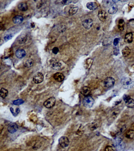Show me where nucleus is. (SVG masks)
Instances as JSON below:
<instances>
[{
	"label": "nucleus",
	"mask_w": 134,
	"mask_h": 151,
	"mask_svg": "<svg viewBox=\"0 0 134 151\" xmlns=\"http://www.w3.org/2000/svg\"><path fill=\"white\" fill-rule=\"evenodd\" d=\"M33 63H34V61L33 59H28L25 62L24 65L26 67H31L32 66H33Z\"/></svg>",
	"instance_id": "obj_27"
},
{
	"label": "nucleus",
	"mask_w": 134,
	"mask_h": 151,
	"mask_svg": "<svg viewBox=\"0 0 134 151\" xmlns=\"http://www.w3.org/2000/svg\"><path fill=\"white\" fill-rule=\"evenodd\" d=\"M27 36L26 35L22 34L19 36L18 39L17 41L18 43L20 44H23L25 43L27 40Z\"/></svg>",
	"instance_id": "obj_23"
},
{
	"label": "nucleus",
	"mask_w": 134,
	"mask_h": 151,
	"mask_svg": "<svg viewBox=\"0 0 134 151\" xmlns=\"http://www.w3.org/2000/svg\"><path fill=\"white\" fill-rule=\"evenodd\" d=\"M52 51L53 54H57L59 51V49L58 48V47H55L52 49Z\"/></svg>",
	"instance_id": "obj_36"
},
{
	"label": "nucleus",
	"mask_w": 134,
	"mask_h": 151,
	"mask_svg": "<svg viewBox=\"0 0 134 151\" xmlns=\"http://www.w3.org/2000/svg\"><path fill=\"white\" fill-rule=\"evenodd\" d=\"M54 80L59 82H61L64 80L65 76L62 73H56L53 76Z\"/></svg>",
	"instance_id": "obj_14"
},
{
	"label": "nucleus",
	"mask_w": 134,
	"mask_h": 151,
	"mask_svg": "<svg viewBox=\"0 0 134 151\" xmlns=\"http://www.w3.org/2000/svg\"><path fill=\"white\" fill-rule=\"evenodd\" d=\"M19 112H20V109H19L18 108H17L16 109V113L17 114L19 113Z\"/></svg>",
	"instance_id": "obj_39"
},
{
	"label": "nucleus",
	"mask_w": 134,
	"mask_h": 151,
	"mask_svg": "<svg viewBox=\"0 0 134 151\" xmlns=\"http://www.w3.org/2000/svg\"><path fill=\"white\" fill-rule=\"evenodd\" d=\"M8 93V92L6 89L2 88L0 90V96L3 98H5L7 96Z\"/></svg>",
	"instance_id": "obj_26"
},
{
	"label": "nucleus",
	"mask_w": 134,
	"mask_h": 151,
	"mask_svg": "<svg viewBox=\"0 0 134 151\" xmlns=\"http://www.w3.org/2000/svg\"><path fill=\"white\" fill-rule=\"evenodd\" d=\"M51 66L52 69L56 70L62 69V64L59 60L55 58H52L50 60Z\"/></svg>",
	"instance_id": "obj_2"
},
{
	"label": "nucleus",
	"mask_w": 134,
	"mask_h": 151,
	"mask_svg": "<svg viewBox=\"0 0 134 151\" xmlns=\"http://www.w3.org/2000/svg\"><path fill=\"white\" fill-rule=\"evenodd\" d=\"M72 2V0H65L62 1L61 3H62V4H63V5H68L70 4Z\"/></svg>",
	"instance_id": "obj_34"
},
{
	"label": "nucleus",
	"mask_w": 134,
	"mask_h": 151,
	"mask_svg": "<svg viewBox=\"0 0 134 151\" xmlns=\"http://www.w3.org/2000/svg\"><path fill=\"white\" fill-rule=\"evenodd\" d=\"M91 92V90L89 87H88L87 86H84L81 88V94L85 96V97L87 96H89Z\"/></svg>",
	"instance_id": "obj_17"
},
{
	"label": "nucleus",
	"mask_w": 134,
	"mask_h": 151,
	"mask_svg": "<svg viewBox=\"0 0 134 151\" xmlns=\"http://www.w3.org/2000/svg\"><path fill=\"white\" fill-rule=\"evenodd\" d=\"M124 21L122 19H121L118 21V28L120 31H122L124 29Z\"/></svg>",
	"instance_id": "obj_29"
},
{
	"label": "nucleus",
	"mask_w": 134,
	"mask_h": 151,
	"mask_svg": "<svg viewBox=\"0 0 134 151\" xmlns=\"http://www.w3.org/2000/svg\"><path fill=\"white\" fill-rule=\"evenodd\" d=\"M12 37V36L11 34H8L6 36H4V39L5 40V41H7L11 39V38Z\"/></svg>",
	"instance_id": "obj_35"
},
{
	"label": "nucleus",
	"mask_w": 134,
	"mask_h": 151,
	"mask_svg": "<svg viewBox=\"0 0 134 151\" xmlns=\"http://www.w3.org/2000/svg\"><path fill=\"white\" fill-rule=\"evenodd\" d=\"M114 1L111 0H105L103 1V5L105 7H110L113 4H115Z\"/></svg>",
	"instance_id": "obj_28"
},
{
	"label": "nucleus",
	"mask_w": 134,
	"mask_h": 151,
	"mask_svg": "<svg viewBox=\"0 0 134 151\" xmlns=\"http://www.w3.org/2000/svg\"><path fill=\"white\" fill-rule=\"evenodd\" d=\"M94 100L93 98L91 96H87L85 97L83 101V104L85 107L87 108H91L93 106Z\"/></svg>",
	"instance_id": "obj_3"
},
{
	"label": "nucleus",
	"mask_w": 134,
	"mask_h": 151,
	"mask_svg": "<svg viewBox=\"0 0 134 151\" xmlns=\"http://www.w3.org/2000/svg\"><path fill=\"white\" fill-rule=\"evenodd\" d=\"M87 7L89 10H94L97 8L98 5L95 2H90L87 4Z\"/></svg>",
	"instance_id": "obj_21"
},
{
	"label": "nucleus",
	"mask_w": 134,
	"mask_h": 151,
	"mask_svg": "<svg viewBox=\"0 0 134 151\" xmlns=\"http://www.w3.org/2000/svg\"><path fill=\"white\" fill-rule=\"evenodd\" d=\"M112 39H111V38H105L103 42V45L104 46L109 45L112 43Z\"/></svg>",
	"instance_id": "obj_30"
},
{
	"label": "nucleus",
	"mask_w": 134,
	"mask_h": 151,
	"mask_svg": "<svg viewBox=\"0 0 134 151\" xmlns=\"http://www.w3.org/2000/svg\"><path fill=\"white\" fill-rule=\"evenodd\" d=\"M44 79V76L42 73L38 72L34 75L33 78V80L36 84H39L43 82Z\"/></svg>",
	"instance_id": "obj_6"
},
{
	"label": "nucleus",
	"mask_w": 134,
	"mask_h": 151,
	"mask_svg": "<svg viewBox=\"0 0 134 151\" xmlns=\"http://www.w3.org/2000/svg\"><path fill=\"white\" fill-rule=\"evenodd\" d=\"M18 8L20 11H26L28 9V6L26 3L22 2L18 4Z\"/></svg>",
	"instance_id": "obj_20"
},
{
	"label": "nucleus",
	"mask_w": 134,
	"mask_h": 151,
	"mask_svg": "<svg viewBox=\"0 0 134 151\" xmlns=\"http://www.w3.org/2000/svg\"><path fill=\"white\" fill-rule=\"evenodd\" d=\"M104 151H115L112 146H107L105 149Z\"/></svg>",
	"instance_id": "obj_37"
},
{
	"label": "nucleus",
	"mask_w": 134,
	"mask_h": 151,
	"mask_svg": "<svg viewBox=\"0 0 134 151\" xmlns=\"http://www.w3.org/2000/svg\"><path fill=\"white\" fill-rule=\"evenodd\" d=\"M126 105L128 108H133L134 107V99L132 98H129L125 102Z\"/></svg>",
	"instance_id": "obj_22"
},
{
	"label": "nucleus",
	"mask_w": 134,
	"mask_h": 151,
	"mask_svg": "<svg viewBox=\"0 0 134 151\" xmlns=\"http://www.w3.org/2000/svg\"><path fill=\"white\" fill-rule=\"evenodd\" d=\"M115 83V80L113 77H108L105 79L103 84L105 87L107 88H111L114 86Z\"/></svg>",
	"instance_id": "obj_5"
},
{
	"label": "nucleus",
	"mask_w": 134,
	"mask_h": 151,
	"mask_svg": "<svg viewBox=\"0 0 134 151\" xmlns=\"http://www.w3.org/2000/svg\"><path fill=\"white\" fill-rule=\"evenodd\" d=\"M18 129V125L16 123L12 122L9 124L7 127V131L10 133H14L16 132Z\"/></svg>",
	"instance_id": "obj_10"
},
{
	"label": "nucleus",
	"mask_w": 134,
	"mask_h": 151,
	"mask_svg": "<svg viewBox=\"0 0 134 151\" xmlns=\"http://www.w3.org/2000/svg\"><path fill=\"white\" fill-rule=\"evenodd\" d=\"M126 137L129 139H132L134 138V130L130 129L126 133Z\"/></svg>",
	"instance_id": "obj_25"
},
{
	"label": "nucleus",
	"mask_w": 134,
	"mask_h": 151,
	"mask_svg": "<svg viewBox=\"0 0 134 151\" xmlns=\"http://www.w3.org/2000/svg\"><path fill=\"white\" fill-rule=\"evenodd\" d=\"M120 113V110L118 108H115L112 109L109 113V118L111 120H114L117 118Z\"/></svg>",
	"instance_id": "obj_7"
},
{
	"label": "nucleus",
	"mask_w": 134,
	"mask_h": 151,
	"mask_svg": "<svg viewBox=\"0 0 134 151\" xmlns=\"http://www.w3.org/2000/svg\"><path fill=\"white\" fill-rule=\"evenodd\" d=\"M130 53V50L128 47H125L122 50V54L124 57H126L129 55Z\"/></svg>",
	"instance_id": "obj_24"
},
{
	"label": "nucleus",
	"mask_w": 134,
	"mask_h": 151,
	"mask_svg": "<svg viewBox=\"0 0 134 151\" xmlns=\"http://www.w3.org/2000/svg\"><path fill=\"white\" fill-rule=\"evenodd\" d=\"M116 147L118 151H123L125 148V144L120 138H118L116 140Z\"/></svg>",
	"instance_id": "obj_9"
},
{
	"label": "nucleus",
	"mask_w": 134,
	"mask_h": 151,
	"mask_svg": "<svg viewBox=\"0 0 134 151\" xmlns=\"http://www.w3.org/2000/svg\"><path fill=\"white\" fill-rule=\"evenodd\" d=\"M24 101L21 99H18L14 101L13 102V103L15 105L18 106L22 104V103H24Z\"/></svg>",
	"instance_id": "obj_32"
},
{
	"label": "nucleus",
	"mask_w": 134,
	"mask_h": 151,
	"mask_svg": "<svg viewBox=\"0 0 134 151\" xmlns=\"http://www.w3.org/2000/svg\"><path fill=\"white\" fill-rule=\"evenodd\" d=\"M15 55L18 58L21 59L26 56V52L23 49H18L16 51Z\"/></svg>",
	"instance_id": "obj_15"
},
{
	"label": "nucleus",
	"mask_w": 134,
	"mask_h": 151,
	"mask_svg": "<svg viewBox=\"0 0 134 151\" xmlns=\"http://www.w3.org/2000/svg\"><path fill=\"white\" fill-rule=\"evenodd\" d=\"M24 18L21 15H17L13 18V22L16 25H18L21 23L23 21Z\"/></svg>",
	"instance_id": "obj_16"
},
{
	"label": "nucleus",
	"mask_w": 134,
	"mask_h": 151,
	"mask_svg": "<svg viewBox=\"0 0 134 151\" xmlns=\"http://www.w3.org/2000/svg\"><path fill=\"white\" fill-rule=\"evenodd\" d=\"M119 41V39L118 38H116L114 39L113 41V44L115 46H116L118 45Z\"/></svg>",
	"instance_id": "obj_38"
},
{
	"label": "nucleus",
	"mask_w": 134,
	"mask_h": 151,
	"mask_svg": "<svg viewBox=\"0 0 134 151\" xmlns=\"http://www.w3.org/2000/svg\"><path fill=\"white\" fill-rule=\"evenodd\" d=\"M78 7H71L69 10V14L71 15L75 14L78 11Z\"/></svg>",
	"instance_id": "obj_31"
},
{
	"label": "nucleus",
	"mask_w": 134,
	"mask_h": 151,
	"mask_svg": "<svg viewBox=\"0 0 134 151\" xmlns=\"http://www.w3.org/2000/svg\"><path fill=\"white\" fill-rule=\"evenodd\" d=\"M126 129V125H123L122 127H121L119 129H118V132H117V134H120L122 133H123Z\"/></svg>",
	"instance_id": "obj_33"
},
{
	"label": "nucleus",
	"mask_w": 134,
	"mask_h": 151,
	"mask_svg": "<svg viewBox=\"0 0 134 151\" xmlns=\"http://www.w3.org/2000/svg\"><path fill=\"white\" fill-rule=\"evenodd\" d=\"M124 40L125 42L127 43H132L133 41V34L132 33L129 32L126 33L125 36Z\"/></svg>",
	"instance_id": "obj_18"
},
{
	"label": "nucleus",
	"mask_w": 134,
	"mask_h": 151,
	"mask_svg": "<svg viewBox=\"0 0 134 151\" xmlns=\"http://www.w3.org/2000/svg\"><path fill=\"white\" fill-rule=\"evenodd\" d=\"M82 25L84 28L86 29H89L92 26L93 21L91 18H88L83 22Z\"/></svg>",
	"instance_id": "obj_11"
},
{
	"label": "nucleus",
	"mask_w": 134,
	"mask_h": 151,
	"mask_svg": "<svg viewBox=\"0 0 134 151\" xmlns=\"http://www.w3.org/2000/svg\"><path fill=\"white\" fill-rule=\"evenodd\" d=\"M100 124V120H96L89 124V128L92 131H94L99 128Z\"/></svg>",
	"instance_id": "obj_13"
},
{
	"label": "nucleus",
	"mask_w": 134,
	"mask_h": 151,
	"mask_svg": "<svg viewBox=\"0 0 134 151\" xmlns=\"http://www.w3.org/2000/svg\"><path fill=\"white\" fill-rule=\"evenodd\" d=\"M98 17L101 21L104 22L105 21L107 18V14L106 11L101 10L98 12Z\"/></svg>",
	"instance_id": "obj_12"
},
{
	"label": "nucleus",
	"mask_w": 134,
	"mask_h": 151,
	"mask_svg": "<svg viewBox=\"0 0 134 151\" xmlns=\"http://www.w3.org/2000/svg\"><path fill=\"white\" fill-rule=\"evenodd\" d=\"M118 10V9L117 5L116 4H114L109 7L108 12L110 14H114L117 12Z\"/></svg>",
	"instance_id": "obj_19"
},
{
	"label": "nucleus",
	"mask_w": 134,
	"mask_h": 151,
	"mask_svg": "<svg viewBox=\"0 0 134 151\" xmlns=\"http://www.w3.org/2000/svg\"><path fill=\"white\" fill-rule=\"evenodd\" d=\"M121 82L123 87L126 89H130L134 85V82L129 77H123L121 80Z\"/></svg>",
	"instance_id": "obj_1"
},
{
	"label": "nucleus",
	"mask_w": 134,
	"mask_h": 151,
	"mask_svg": "<svg viewBox=\"0 0 134 151\" xmlns=\"http://www.w3.org/2000/svg\"><path fill=\"white\" fill-rule=\"evenodd\" d=\"M59 143L62 147L65 148L69 145V140L66 136H62L59 140Z\"/></svg>",
	"instance_id": "obj_8"
},
{
	"label": "nucleus",
	"mask_w": 134,
	"mask_h": 151,
	"mask_svg": "<svg viewBox=\"0 0 134 151\" xmlns=\"http://www.w3.org/2000/svg\"><path fill=\"white\" fill-rule=\"evenodd\" d=\"M55 103V99L54 97H52L48 98L44 102L43 105L47 108H51L54 106Z\"/></svg>",
	"instance_id": "obj_4"
}]
</instances>
